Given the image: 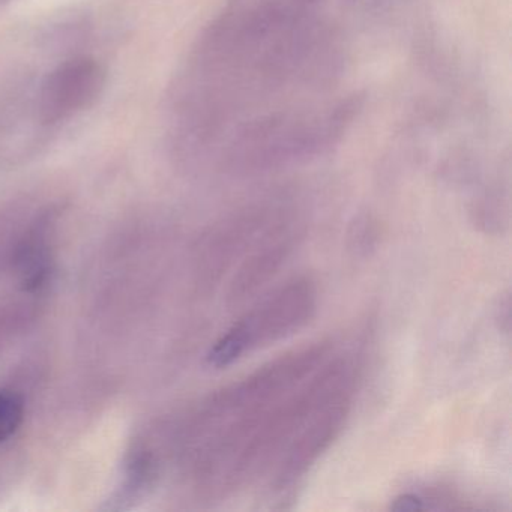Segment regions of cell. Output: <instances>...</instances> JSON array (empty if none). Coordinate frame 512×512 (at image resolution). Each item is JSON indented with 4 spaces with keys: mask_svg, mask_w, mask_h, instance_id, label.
<instances>
[{
    "mask_svg": "<svg viewBox=\"0 0 512 512\" xmlns=\"http://www.w3.org/2000/svg\"><path fill=\"white\" fill-rule=\"evenodd\" d=\"M317 304L313 280L299 277L287 281L235 322L209 350L206 362L214 368L229 367L247 353L290 337L316 316Z\"/></svg>",
    "mask_w": 512,
    "mask_h": 512,
    "instance_id": "cell-2",
    "label": "cell"
},
{
    "mask_svg": "<svg viewBox=\"0 0 512 512\" xmlns=\"http://www.w3.org/2000/svg\"><path fill=\"white\" fill-rule=\"evenodd\" d=\"M301 230L281 214L247 253L230 281V305L256 295L278 274L301 239Z\"/></svg>",
    "mask_w": 512,
    "mask_h": 512,
    "instance_id": "cell-5",
    "label": "cell"
},
{
    "mask_svg": "<svg viewBox=\"0 0 512 512\" xmlns=\"http://www.w3.org/2000/svg\"><path fill=\"white\" fill-rule=\"evenodd\" d=\"M359 110L350 97L317 107H281L245 119L227 134L223 163L232 173L268 172L328 152Z\"/></svg>",
    "mask_w": 512,
    "mask_h": 512,
    "instance_id": "cell-1",
    "label": "cell"
},
{
    "mask_svg": "<svg viewBox=\"0 0 512 512\" xmlns=\"http://www.w3.org/2000/svg\"><path fill=\"white\" fill-rule=\"evenodd\" d=\"M497 311H499L497 319L500 320V328H502L506 334H509V329H511V301H509L508 295L503 298V301H500V307Z\"/></svg>",
    "mask_w": 512,
    "mask_h": 512,
    "instance_id": "cell-9",
    "label": "cell"
},
{
    "mask_svg": "<svg viewBox=\"0 0 512 512\" xmlns=\"http://www.w3.org/2000/svg\"><path fill=\"white\" fill-rule=\"evenodd\" d=\"M19 274L26 290H40L46 286L52 271L49 250L40 239H29L19 251Z\"/></svg>",
    "mask_w": 512,
    "mask_h": 512,
    "instance_id": "cell-6",
    "label": "cell"
},
{
    "mask_svg": "<svg viewBox=\"0 0 512 512\" xmlns=\"http://www.w3.org/2000/svg\"><path fill=\"white\" fill-rule=\"evenodd\" d=\"M25 400L14 391H0V445L16 436L25 421Z\"/></svg>",
    "mask_w": 512,
    "mask_h": 512,
    "instance_id": "cell-7",
    "label": "cell"
},
{
    "mask_svg": "<svg viewBox=\"0 0 512 512\" xmlns=\"http://www.w3.org/2000/svg\"><path fill=\"white\" fill-rule=\"evenodd\" d=\"M380 241L379 223L370 215H359L349 230V250L365 257L376 250Z\"/></svg>",
    "mask_w": 512,
    "mask_h": 512,
    "instance_id": "cell-8",
    "label": "cell"
},
{
    "mask_svg": "<svg viewBox=\"0 0 512 512\" xmlns=\"http://www.w3.org/2000/svg\"><path fill=\"white\" fill-rule=\"evenodd\" d=\"M106 88V71L97 59L77 56L46 74L37 95V118L47 127L91 109Z\"/></svg>",
    "mask_w": 512,
    "mask_h": 512,
    "instance_id": "cell-3",
    "label": "cell"
},
{
    "mask_svg": "<svg viewBox=\"0 0 512 512\" xmlns=\"http://www.w3.org/2000/svg\"><path fill=\"white\" fill-rule=\"evenodd\" d=\"M356 4L373 5V7H379V5L385 4L386 0H352Z\"/></svg>",
    "mask_w": 512,
    "mask_h": 512,
    "instance_id": "cell-10",
    "label": "cell"
},
{
    "mask_svg": "<svg viewBox=\"0 0 512 512\" xmlns=\"http://www.w3.org/2000/svg\"><path fill=\"white\" fill-rule=\"evenodd\" d=\"M11 0H0V7H4V5L10 4Z\"/></svg>",
    "mask_w": 512,
    "mask_h": 512,
    "instance_id": "cell-11",
    "label": "cell"
},
{
    "mask_svg": "<svg viewBox=\"0 0 512 512\" xmlns=\"http://www.w3.org/2000/svg\"><path fill=\"white\" fill-rule=\"evenodd\" d=\"M353 388L343 389L317 407L284 446L275 470L277 490L298 482L340 436L352 409Z\"/></svg>",
    "mask_w": 512,
    "mask_h": 512,
    "instance_id": "cell-4",
    "label": "cell"
}]
</instances>
